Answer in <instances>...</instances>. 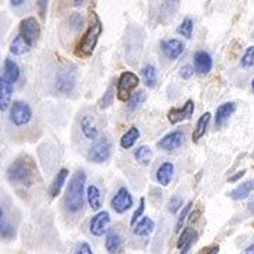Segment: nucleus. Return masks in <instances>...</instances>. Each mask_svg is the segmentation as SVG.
Instances as JSON below:
<instances>
[{"label": "nucleus", "mask_w": 254, "mask_h": 254, "mask_svg": "<svg viewBox=\"0 0 254 254\" xmlns=\"http://www.w3.org/2000/svg\"><path fill=\"white\" fill-rule=\"evenodd\" d=\"M85 182H86L85 171L79 170L72 175L65 192V196H64V206L68 212L78 213L85 206V195H83Z\"/></svg>", "instance_id": "1"}, {"label": "nucleus", "mask_w": 254, "mask_h": 254, "mask_svg": "<svg viewBox=\"0 0 254 254\" xmlns=\"http://www.w3.org/2000/svg\"><path fill=\"white\" fill-rule=\"evenodd\" d=\"M102 31H103V26H102L99 16L93 10H91L88 28H86L85 34L82 36L81 43H79L78 50H76V54L79 57H91L95 51V48H96Z\"/></svg>", "instance_id": "2"}, {"label": "nucleus", "mask_w": 254, "mask_h": 254, "mask_svg": "<svg viewBox=\"0 0 254 254\" xmlns=\"http://www.w3.org/2000/svg\"><path fill=\"white\" fill-rule=\"evenodd\" d=\"M6 177L11 184H20V185H28L31 182L33 173L30 170V165L26 160L18 158L14 163H11L6 171Z\"/></svg>", "instance_id": "3"}, {"label": "nucleus", "mask_w": 254, "mask_h": 254, "mask_svg": "<svg viewBox=\"0 0 254 254\" xmlns=\"http://www.w3.org/2000/svg\"><path fill=\"white\" fill-rule=\"evenodd\" d=\"M140 83V79L136 73L131 71H125L120 73L118 81V98L122 102H128L130 98L134 95L133 91L136 89Z\"/></svg>", "instance_id": "4"}, {"label": "nucleus", "mask_w": 254, "mask_h": 254, "mask_svg": "<svg viewBox=\"0 0 254 254\" xmlns=\"http://www.w3.org/2000/svg\"><path fill=\"white\" fill-rule=\"evenodd\" d=\"M33 118V110L30 108V105H27L26 102L17 100L11 105L9 113V119L11 122V125H14L16 127H23L30 123V120Z\"/></svg>", "instance_id": "5"}, {"label": "nucleus", "mask_w": 254, "mask_h": 254, "mask_svg": "<svg viewBox=\"0 0 254 254\" xmlns=\"http://www.w3.org/2000/svg\"><path fill=\"white\" fill-rule=\"evenodd\" d=\"M76 83V71L73 66H68L64 68L60 72L57 73L55 78V89L58 92H61L64 95H68L73 91Z\"/></svg>", "instance_id": "6"}, {"label": "nucleus", "mask_w": 254, "mask_h": 254, "mask_svg": "<svg viewBox=\"0 0 254 254\" xmlns=\"http://www.w3.org/2000/svg\"><path fill=\"white\" fill-rule=\"evenodd\" d=\"M110 155H112V143H110L109 138L102 137L99 141L96 144H93V147L89 150L88 158L92 163L102 164L108 161Z\"/></svg>", "instance_id": "7"}, {"label": "nucleus", "mask_w": 254, "mask_h": 254, "mask_svg": "<svg viewBox=\"0 0 254 254\" xmlns=\"http://www.w3.org/2000/svg\"><path fill=\"white\" fill-rule=\"evenodd\" d=\"M110 206L116 212V213H125L128 209L133 206V196L128 192L127 188L122 187L119 188L118 192L115 193V196L110 200Z\"/></svg>", "instance_id": "8"}, {"label": "nucleus", "mask_w": 254, "mask_h": 254, "mask_svg": "<svg viewBox=\"0 0 254 254\" xmlns=\"http://www.w3.org/2000/svg\"><path fill=\"white\" fill-rule=\"evenodd\" d=\"M40 33H41V27L36 17L24 18L20 23V36L24 37L31 46H34L37 43Z\"/></svg>", "instance_id": "9"}, {"label": "nucleus", "mask_w": 254, "mask_h": 254, "mask_svg": "<svg viewBox=\"0 0 254 254\" xmlns=\"http://www.w3.org/2000/svg\"><path fill=\"white\" fill-rule=\"evenodd\" d=\"M109 225H110V215L109 212L106 210H100L98 212L89 222V232H91L93 236L100 237L103 236L105 233L109 232Z\"/></svg>", "instance_id": "10"}, {"label": "nucleus", "mask_w": 254, "mask_h": 254, "mask_svg": "<svg viewBox=\"0 0 254 254\" xmlns=\"http://www.w3.org/2000/svg\"><path fill=\"white\" fill-rule=\"evenodd\" d=\"M193 110H195L193 100H187L182 108H173L168 112V120L171 125H177V123L184 122V120H190L193 116Z\"/></svg>", "instance_id": "11"}, {"label": "nucleus", "mask_w": 254, "mask_h": 254, "mask_svg": "<svg viewBox=\"0 0 254 254\" xmlns=\"http://www.w3.org/2000/svg\"><path fill=\"white\" fill-rule=\"evenodd\" d=\"M184 140H185L184 131H181V130H174L171 133L165 134L157 143V147L164 150V151H171V150H175V148H180L184 144Z\"/></svg>", "instance_id": "12"}, {"label": "nucleus", "mask_w": 254, "mask_h": 254, "mask_svg": "<svg viewBox=\"0 0 254 254\" xmlns=\"http://www.w3.org/2000/svg\"><path fill=\"white\" fill-rule=\"evenodd\" d=\"M161 50L165 54L167 58L170 60H177L178 57H181V54L184 53L185 47H184V43L178 38H170V40H164L161 41Z\"/></svg>", "instance_id": "13"}, {"label": "nucleus", "mask_w": 254, "mask_h": 254, "mask_svg": "<svg viewBox=\"0 0 254 254\" xmlns=\"http://www.w3.org/2000/svg\"><path fill=\"white\" fill-rule=\"evenodd\" d=\"M235 112H236V103L235 102H226V103L220 105L218 109H216V115H215V123H216V126H225L227 120L235 115Z\"/></svg>", "instance_id": "14"}, {"label": "nucleus", "mask_w": 254, "mask_h": 254, "mask_svg": "<svg viewBox=\"0 0 254 254\" xmlns=\"http://www.w3.org/2000/svg\"><path fill=\"white\" fill-rule=\"evenodd\" d=\"M212 57L206 51H198L193 55V68L198 73H208L212 69Z\"/></svg>", "instance_id": "15"}, {"label": "nucleus", "mask_w": 254, "mask_h": 254, "mask_svg": "<svg viewBox=\"0 0 254 254\" xmlns=\"http://www.w3.org/2000/svg\"><path fill=\"white\" fill-rule=\"evenodd\" d=\"M105 247L109 254H120L123 252V239L115 230H109L105 239Z\"/></svg>", "instance_id": "16"}, {"label": "nucleus", "mask_w": 254, "mask_h": 254, "mask_svg": "<svg viewBox=\"0 0 254 254\" xmlns=\"http://www.w3.org/2000/svg\"><path fill=\"white\" fill-rule=\"evenodd\" d=\"M20 78V68L18 65L13 60L6 58L4 61V66H3V75H1V79L6 82H9L10 85L16 83Z\"/></svg>", "instance_id": "17"}, {"label": "nucleus", "mask_w": 254, "mask_h": 254, "mask_svg": "<svg viewBox=\"0 0 254 254\" xmlns=\"http://www.w3.org/2000/svg\"><path fill=\"white\" fill-rule=\"evenodd\" d=\"M68 175H69V171H68L66 168H61V170L57 173V175L54 177V180L51 182V185H50V190H48V193H50L51 198H57V196L61 193V190H63L64 184L66 181Z\"/></svg>", "instance_id": "18"}, {"label": "nucleus", "mask_w": 254, "mask_h": 254, "mask_svg": "<svg viewBox=\"0 0 254 254\" xmlns=\"http://www.w3.org/2000/svg\"><path fill=\"white\" fill-rule=\"evenodd\" d=\"M174 170H175L174 164L170 163V161H165V163L161 164L157 170V174H155V178H157L158 184H161L163 187L170 185V182L174 177Z\"/></svg>", "instance_id": "19"}, {"label": "nucleus", "mask_w": 254, "mask_h": 254, "mask_svg": "<svg viewBox=\"0 0 254 254\" xmlns=\"http://www.w3.org/2000/svg\"><path fill=\"white\" fill-rule=\"evenodd\" d=\"M253 190H254V180H249V181L243 182V184H240L239 187H236L235 190L229 193V196L235 200H243L246 199V198H249V195H250Z\"/></svg>", "instance_id": "20"}, {"label": "nucleus", "mask_w": 254, "mask_h": 254, "mask_svg": "<svg viewBox=\"0 0 254 254\" xmlns=\"http://www.w3.org/2000/svg\"><path fill=\"white\" fill-rule=\"evenodd\" d=\"M210 113L206 112V113H203L199 119H198V122H196V126H195V130H193V133H192V141L193 143H198L202 137L205 136V133H206V128L209 126V122H210Z\"/></svg>", "instance_id": "21"}, {"label": "nucleus", "mask_w": 254, "mask_h": 254, "mask_svg": "<svg viewBox=\"0 0 254 254\" xmlns=\"http://www.w3.org/2000/svg\"><path fill=\"white\" fill-rule=\"evenodd\" d=\"M11 95H13V85L0 79V110L1 112L9 109Z\"/></svg>", "instance_id": "22"}, {"label": "nucleus", "mask_w": 254, "mask_h": 254, "mask_svg": "<svg viewBox=\"0 0 254 254\" xmlns=\"http://www.w3.org/2000/svg\"><path fill=\"white\" fill-rule=\"evenodd\" d=\"M138 138H140V130H138V127L131 126L122 136V138H120V145H122V148L128 150V148H131L133 145L136 144V141Z\"/></svg>", "instance_id": "23"}, {"label": "nucleus", "mask_w": 254, "mask_h": 254, "mask_svg": "<svg viewBox=\"0 0 254 254\" xmlns=\"http://www.w3.org/2000/svg\"><path fill=\"white\" fill-rule=\"evenodd\" d=\"M154 227L155 225H154V222H153V219L143 218L138 220V223L134 226L133 232H134V235H136V236L145 237L153 233Z\"/></svg>", "instance_id": "24"}, {"label": "nucleus", "mask_w": 254, "mask_h": 254, "mask_svg": "<svg viewBox=\"0 0 254 254\" xmlns=\"http://www.w3.org/2000/svg\"><path fill=\"white\" fill-rule=\"evenodd\" d=\"M31 47L33 46L28 43L24 37H21L18 34V36L13 40V43L10 44V53L14 55H24L26 53L30 51Z\"/></svg>", "instance_id": "25"}, {"label": "nucleus", "mask_w": 254, "mask_h": 254, "mask_svg": "<svg viewBox=\"0 0 254 254\" xmlns=\"http://www.w3.org/2000/svg\"><path fill=\"white\" fill-rule=\"evenodd\" d=\"M81 130L83 133V136L89 140H95L99 136V131H98V127L95 126L93 120L89 116H83L81 120Z\"/></svg>", "instance_id": "26"}, {"label": "nucleus", "mask_w": 254, "mask_h": 254, "mask_svg": "<svg viewBox=\"0 0 254 254\" xmlns=\"http://www.w3.org/2000/svg\"><path fill=\"white\" fill-rule=\"evenodd\" d=\"M141 75H143L144 83L148 88H155V86H157L158 76H157V69H155L154 65L145 64L144 66L141 68Z\"/></svg>", "instance_id": "27"}, {"label": "nucleus", "mask_w": 254, "mask_h": 254, "mask_svg": "<svg viewBox=\"0 0 254 254\" xmlns=\"http://www.w3.org/2000/svg\"><path fill=\"white\" fill-rule=\"evenodd\" d=\"M134 158H136V161L140 165L147 167V165H150V163H151L153 151H151V148L148 145H140L136 151H134Z\"/></svg>", "instance_id": "28"}, {"label": "nucleus", "mask_w": 254, "mask_h": 254, "mask_svg": "<svg viewBox=\"0 0 254 254\" xmlns=\"http://www.w3.org/2000/svg\"><path fill=\"white\" fill-rule=\"evenodd\" d=\"M86 198H88V203L93 210H99L102 206L100 202V190L96 185H89L86 190Z\"/></svg>", "instance_id": "29"}, {"label": "nucleus", "mask_w": 254, "mask_h": 254, "mask_svg": "<svg viewBox=\"0 0 254 254\" xmlns=\"http://www.w3.org/2000/svg\"><path fill=\"white\" fill-rule=\"evenodd\" d=\"M196 233H195V230H192V229H184V232L181 233V236H180V240H178V243H177V247L178 249H184L185 246H188L192 242V240H195L196 239Z\"/></svg>", "instance_id": "30"}, {"label": "nucleus", "mask_w": 254, "mask_h": 254, "mask_svg": "<svg viewBox=\"0 0 254 254\" xmlns=\"http://www.w3.org/2000/svg\"><path fill=\"white\" fill-rule=\"evenodd\" d=\"M147 99V95H145L144 91H137L134 92V95L130 98V100L127 102L128 105V109L130 110H136L140 105H143Z\"/></svg>", "instance_id": "31"}, {"label": "nucleus", "mask_w": 254, "mask_h": 254, "mask_svg": "<svg viewBox=\"0 0 254 254\" xmlns=\"http://www.w3.org/2000/svg\"><path fill=\"white\" fill-rule=\"evenodd\" d=\"M14 236V229L7 222V216L3 210V206H1V237L3 239H11Z\"/></svg>", "instance_id": "32"}, {"label": "nucleus", "mask_w": 254, "mask_h": 254, "mask_svg": "<svg viewBox=\"0 0 254 254\" xmlns=\"http://www.w3.org/2000/svg\"><path fill=\"white\" fill-rule=\"evenodd\" d=\"M177 31H178V34H181L182 37L190 38V37H192V31H193V21H192V18H184Z\"/></svg>", "instance_id": "33"}, {"label": "nucleus", "mask_w": 254, "mask_h": 254, "mask_svg": "<svg viewBox=\"0 0 254 254\" xmlns=\"http://www.w3.org/2000/svg\"><path fill=\"white\" fill-rule=\"evenodd\" d=\"M115 88L110 85L109 88H108V91L105 92V95L102 96V99L99 100V108L102 110L103 109H108L109 106L113 105V99H115Z\"/></svg>", "instance_id": "34"}, {"label": "nucleus", "mask_w": 254, "mask_h": 254, "mask_svg": "<svg viewBox=\"0 0 254 254\" xmlns=\"http://www.w3.org/2000/svg\"><path fill=\"white\" fill-rule=\"evenodd\" d=\"M240 65L243 68H252V66H254V46L249 47L246 50L245 55L240 60Z\"/></svg>", "instance_id": "35"}, {"label": "nucleus", "mask_w": 254, "mask_h": 254, "mask_svg": "<svg viewBox=\"0 0 254 254\" xmlns=\"http://www.w3.org/2000/svg\"><path fill=\"white\" fill-rule=\"evenodd\" d=\"M190 208H192V202H188V203L184 206V209L181 210V215H180L178 222H177V226H175V230H177V232H181L182 229H184V223H185V222H187V219H188Z\"/></svg>", "instance_id": "36"}, {"label": "nucleus", "mask_w": 254, "mask_h": 254, "mask_svg": "<svg viewBox=\"0 0 254 254\" xmlns=\"http://www.w3.org/2000/svg\"><path fill=\"white\" fill-rule=\"evenodd\" d=\"M144 209H145V199L144 198H141V199H140V205H138V208L134 210V213H133V216H131V220H130L131 226H136L137 223H138V219L140 218L143 219Z\"/></svg>", "instance_id": "37"}, {"label": "nucleus", "mask_w": 254, "mask_h": 254, "mask_svg": "<svg viewBox=\"0 0 254 254\" xmlns=\"http://www.w3.org/2000/svg\"><path fill=\"white\" fill-rule=\"evenodd\" d=\"M167 206H168V212L174 215V213H177L184 206V200H182L181 196H173L171 199L168 200Z\"/></svg>", "instance_id": "38"}, {"label": "nucleus", "mask_w": 254, "mask_h": 254, "mask_svg": "<svg viewBox=\"0 0 254 254\" xmlns=\"http://www.w3.org/2000/svg\"><path fill=\"white\" fill-rule=\"evenodd\" d=\"M69 24H71V27L73 30H79L82 27V24H83V18L79 13H73L71 18H69Z\"/></svg>", "instance_id": "39"}, {"label": "nucleus", "mask_w": 254, "mask_h": 254, "mask_svg": "<svg viewBox=\"0 0 254 254\" xmlns=\"http://www.w3.org/2000/svg\"><path fill=\"white\" fill-rule=\"evenodd\" d=\"M75 254H93V252H92L91 246L88 245L86 242H83V243H81V245L78 246Z\"/></svg>", "instance_id": "40"}, {"label": "nucleus", "mask_w": 254, "mask_h": 254, "mask_svg": "<svg viewBox=\"0 0 254 254\" xmlns=\"http://www.w3.org/2000/svg\"><path fill=\"white\" fill-rule=\"evenodd\" d=\"M195 72V68L193 66H190V65H185L184 68L181 69V76L184 79H190V76L193 75Z\"/></svg>", "instance_id": "41"}, {"label": "nucleus", "mask_w": 254, "mask_h": 254, "mask_svg": "<svg viewBox=\"0 0 254 254\" xmlns=\"http://www.w3.org/2000/svg\"><path fill=\"white\" fill-rule=\"evenodd\" d=\"M219 252V246H209L206 249L200 250L199 254H218Z\"/></svg>", "instance_id": "42"}, {"label": "nucleus", "mask_w": 254, "mask_h": 254, "mask_svg": "<svg viewBox=\"0 0 254 254\" xmlns=\"http://www.w3.org/2000/svg\"><path fill=\"white\" fill-rule=\"evenodd\" d=\"M37 6H40L41 9V17L46 16V7L48 6V1H37Z\"/></svg>", "instance_id": "43"}, {"label": "nucleus", "mask_w": 254, "mask_h": 254, "mask_svg": "<svg viewBox=\"0 0 254 254\" xmlns=\"http://www.w3.org/2000/svg\"><path fill=\"white\" fill-rule=\"evenodd\" d=\"M245 174H246V170H242V171H240V173H237L236 175L230 177V178H229V181H230V182H236L237 180H240V178H242V177H243Z\"/></svg>", "instance_id": "44"}, {"label": "nucleus", "mask_w": 254, "mask_h": 254, "mask_svg": "<svg viewBox=\"0 0 254 254\" xmlns=\"http://www.w3.org/2000/svg\"><path fill=\"white\" fill-rule=\"evenodd\" d=\"M242 254H254V243H252L250 246H247Z\"/></svg>", "instance_id": "45"}, {"label": "nucleus", "mask_w": 254, "mask_h": 254, "mask_svg": "<svg viewBox=\"0 0 254 254\" xmlns=\"http://www.w3.org/2000/svg\"><path fill=\"white\" fill-rule=\"evenodd\" d=\"M195 242H196V239H195V240H192V242H190V243L188 246H185V247L182 249L181 254H188V252H190V247H192V245H193Z\"/></svg>", "instance_id": "46"}, {"label": "nucleus", "mask_w": 254, "mask_h": 254, "mask_svg": "<svg viewBox=\"0 0 254 254\" xmlns=\"http://www.w3.org/2000/svg\"><path fill=\"white\" fill-rule=\"evenodd\" d=\"M10 3H11V6H13V7H14V6L17 7V6H23L26 1H23V0H16V1H14V0H13V1H10Z\"/></svg>", "instance_id": "47"}, {"label": "nucleus", "mask_w": 254, "mask_h": 254, "mask_svg": "<svg viewBox=\"0 0 254 254\" xmlns=\"http://www.w3.org/2000/svg\"><path fill=\"white\" fill-rule=\"evenodd\" d=\"M249 210H250V212L254 215V200L250 203V205H249Z\"/></svg>", "instance_id": "48"}, {"label": "nucleus", "mask_w": 254, "mask_h": 254, "mask_svg": "<svg viewBox=\"0 0 254 254\" xmlns=\"http://www.w3.org/2000/svg\"><path fill=\"white\" fill-rule=\"evenodd\" d=\"M252 88H253V91H254V79L252 81Z\"/></svg>", "instance_id": "49"}]
</instances>
